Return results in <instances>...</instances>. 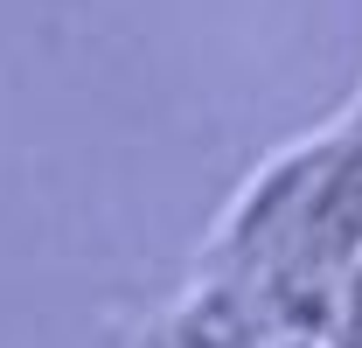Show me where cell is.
Wrapping results in <instances>:
<instances>
[{"mask_svg":"<svg viewBox=\"0 0 362 348\" xmlns=\"http://www.w3.org/2000/svg\"><path fill=\"white\" fill-rule=\"evenodd\" d=\"M272 320L258 313V300L223 279V272H202L188 293H181L153 327H146V342L139 348H272Z\"/></svg>","mask_w":362,"mask_h":348,"instance_id":"1","label":"cell"},{"mask_svg":"<svg viewBox=\"0 0 362 348\" xmlns=\"http://www.w3.org/2000/svg\"><path fill=\"white\" fill-rule=\"evenodd\" d=\"M327 348H362V265L341 279V300H334V320H327Z\"/></svg>","mask_w":362,"mask_h":348,"instance_id":"2","label":"cell"}]
</instances>
